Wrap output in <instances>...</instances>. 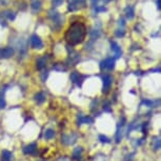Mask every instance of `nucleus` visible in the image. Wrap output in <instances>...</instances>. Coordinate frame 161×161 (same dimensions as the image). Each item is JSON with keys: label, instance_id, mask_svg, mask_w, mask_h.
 Here are the masks:
<instances>
[{"label": "nucleus", "instance_id": "7ed1b4c3", "mask_svg": "<svg viewBox=\"0 0 161 161\" xmlns=\"http://www.w3.org/2000/svg\"><path fill=\"white\" fill-rule=\"evenodd\" d=\"M102 69H113L115 68V59L114 58H106L100 64Z\"/></svg>", "mask_w": 161, "mask_h": 161}, {"label": "nucleus", "instance_id": "0eeeda50", "mask_svg": "<svg viewBox=\"0 0 161 161\" xmlns=\"http://www.w3.org/2000/svg\"><path fill=\"white\" fill-rule=\"evenodd\" d=\"M48 17L51 18V20L54 23H60L61 21V16L59 15V13H57L56 11H50L48 12Z\"/></svg>", "mask_w": 161, "mask_h": 161}, {"label": "nucleus", "instance_id": "423d86ee", "mask_svg": "<svg viewBox=\"0 0 161 161\" xmlns=\"http://www.w3.org/2000/svg\"><path fill=\"white\" fill-rule=\"evenodd\" d=\"M102 79H103V89H104L105 92H108V89L112 86V83H113V78L110 75H104Z\"/></svg>", "mask_w": 161, "mask_h": 161}, {"label": "nucleus", "instance_id": "39448f33", "mask_svg": "<svg viewBox=\"0 0 161 161\" xmlns=\"http://www.w3.org/2000/svg\"><path fill=\"white\" fill-rule=\"evenodd\" d=\"M14 55V50L12 47H5L0 50V58H10Z\"/></svg>", "mask_w": 161, "mask_h": 161}, {"label": "nucleus", "instance_id": "b1692460", "mask_svg": "<svg viewBox=\"0 0 161 161\" xmlns=\"http://www.w3.org/2000/svg\"><path fill=\"white\" fill-rule=\"evenodd\" d=\"M97 2H98V0H92V3H93V4L97 3Z\"/></svg>", "mask_w": 161, "mask_h": 161}, {"label": "nucleus", "instance_id": "dca6fc26", "mask_svg": "<svg viewBox=\"0 0 161 161\" xmlns=\"http://www.w3.org/2000/svg\"><path fill=\"white\" fill-rule=\"evenodd\" d=\"M36 100H37L39 103L43 102L44 100H45V95H44L43 93H38L37 95H36Z\"/></svg>", "mask_w": 161, "mask_h": 161}, {"label": "nucleus", "instance_id": "6e6552de", "mask_svg": "<svg viewBox=\"0 0 161 161\" xmlns=\"http://www.w3.org/2000/svg\"><path fill=\"white\" fill-rule=\"evenodd\" d=\"M111 47H112V51H114L115 55H116V58H118V57L121 56V47L118 45L116 42H111Z\"/></svg>", "mask_w": 161, "mask_h": 161}, {"label": "nucleus", "instance_id": "9b49d317", "mask_svg": "<svg viewBox=\"0 0 161 161\" xmlns=\"http://www.w3.org/2000/svg\"><path fill=\"white\" fill-rule=\"evenodd\" d=\"M45 63H47V57H41L37 60V69H42L45 66Z\"/></svg>", "mask_w": 161, "mask_h": 161}, {"label": "nucleus", "instance_id": "a878e982", "mask_svg": "<svg viewBox=\"0 0 161 161\" xmlns=\"http://www.w3.org/2000/svg\"><path fill=\"white\" fill-rule=\"evenodd\" d=\"M60 161H69V160H66V159H63V160H60Z\"/></svg>", "mask_w": 161, "mask_h": 161}, {"label": "nucleus", "instance_id": "a211bd4d", "mask_svg": "<svg viewBox=\"0 0 161 161\" xmlns=\"http://www.w3.org/2000/svg\"><path fill=\"white\" fill-rule=\"evenodd\" d=\"M63 2V0H53V5H55V7H58Z\"/></svg>", "mask_w": 161, "mask_h": 161}, {"label": "nucleus", "instance_id": "f3484780", "mask_svg": "<svg viewBox=\"0 0 161 161\" xmlns=\"http://www.w3.org/2000/svg\"><path fill=\"white\" fill-rule=\"evenodd\" d=\"M7 16H8V18L10 20H14L15 19V14L13 13V12H8Z\"/></svg>", "mask_w": 161, "mask_h": 161}, {"label": "nucleus", "instance_id": "4be33fe9", "mask_svg": "<svg viewBox=\"0 0 161 161\" xmlns=\"http://www.w3.org/2000/svg\"><path fill=\"white\" fill-rule=\"evenodd\" d=\"M95 11H96V12H105V11H106V8H99V7H97V8H95Z\"/></svg>", "mask_w": 161, "mask_h": 161}, {"label": "nucleus", "instance_id": "f257e3e1", "mask_svg": "<svg viewBox=\"0 0 161 161\" xmlns=\"http://www.w3.org/2000/svg\"><path fill=\"white\" fill-rule=\"evenodd\" d=\"M86 35V28L83 23L74 22L68 29L65 33V39L71 45H77L82 43Z\"/></svg>", "mask_w": 161, "mask_h": 161}, {"label": "nucleus", "instance_id": "9d476101", "mask_svg": "<svg viewBox=\"0 0 161 161\" xmlns=\"http://www.w3.org/2000/svg\"><path fill=\"white\" fill-rule=\"evenodd\" d=\"M71 80L73 81V82L75 83H81V81H82V79H81V75L79 74V73L77 72H73L71 74Z\"/></svg>", "mask_w": 161, "mask_h": 161}, {"label": "nucleus", "instance_id": "1a4fd4ad", "mask_svg": "<svg viewBox=\"0 0 161 161\" xmlns=\"http://www.w3.org/2000/svg\"><path fill=\"white\" fill-rule=\"evenodd\" d=\"M31 8L33 12H38L41 8V1L40 0H32L31 1Z\"/></svg>", "mask_w": 161, "mask_h": 161}, {"label": "nucleus", "instance_id": "f03ea898", "mask_svg": "<svg viewBox=\"0 0 161 161\" xmlns=\"http://www.w3.org/2000/svg\"><path fill=\"white\" fill-rule=\"evenodd\" d=\"M86 7V0H69V11L76 12Z\"/></svg>", "mask_w": 161, "mask_h": 161}, {"label": "nucleus", "instance_id": "f8f14e48", "mask_svg": "<svg viewBox=\"0 0 161 161\" xmlns=\"http://www.w3.org/2000/svg\"><path fill=\"white\" fill-rule=\"evenodd\" d=\"M35 147H36L35 144H30V145H28V147H25V148H24L23 151L25 154H33L36 150Z\"/></svg>", "mask_w": 161, "mask_h": 161}, {"label": "nucleus", "instance_id": "aec40b11", "mask_svg": "<svg viewBox=\"0 0 161 161\" xmlns=\"http://www.w3.org/2000/svg\"><path fill=\"white\" fill-rule=\"evenodd\" d=\"M116 36H118V37L124 36V31L123 30H118V32H116Z\"/></svg>", "mask_w": 161, "mask_h": 161}, {"label": "nucleus", "instance_id": "2eb2a0df", "mask_svg": "<svg viewBox=\"0 0 161 161\" xmlns=\"http://www.w3.org/2000/svg\"><path fill=\"white\" fill-rule=\"evenodd\" d=\"M54 136H55V132H54L53 130H47V132H45V134H44V137H45V139H52V138H54Z\"/></svg>", "mask_w": 161, "mask_h": 161}, {"label": "nucleus", "instance_id": "5701e85b", "mask_svg": "<svg viewBox=\"0 0 161 161\" xmlns=\"http://www.w3.org/2000/svg\"><path fill=\"white\" fill-rule=\"evenodd\" d=\"M157 8H161V5H160V0H157Z\"/></svg>", "mask_w": 161, "mask_h": 161}, {"label": "nucleus", "instance_id": "393cba45", "mask_svg": "<svg viewBox=\"0 0 161 161\" xmlns=\"http://www.w3.org/2000/svg\"><path fill=\"white\" fill-rule=\"evenodd\" d=\"M108 1H111V0H103V2H105V3H106V2H108Z\"/></svg>", "mask_w": 161, "mask_h": 161}, {"label": "nucleus", "instance_id": "412c9836", "mask_svg": "<svg viewBox=\"0 0 161 161\" xmlns=\"http://www.w3.org/2000/svg\"><path fill=\"white\" fill-rule=\"evenodd\" d=\"M99 138L101 139V141H102V142H105V143H108V142H110V140H108V137H105V136H100Z\"/></svg>", "mask_w": 161, "mask_h": 161}, {"label": "nucleus", "instance_id": "ddd939ff", "mask_svg": "<svg viewBox=\"0 0 161 161\" xmlns=\"http://www.w3.org/2000/svg\"><path fill=\"white\" fill-rule=\"evenodd\" d=\"M125 14H126V17L129 18V19H133L134 18V8L127 7L125 8Z\"/></svg>", "mask_w": 161, "mask_h": 161}, {"label": "nucleus", "instance_id": "4468645a", "mask_svg": "<svg viewBox=\"0 0 161 161\" xmlns=\"http://www.w3.org/2000/svg\"><path fill=\"white\" fill-rule=\"evenodd\" d=\"M79 122L81 123H92L93 122V119L89 116H82L80 117V119H79Z\"/></svg>", "mask_w": 161, "mask_h": 161}, {"label": "nucleus", "instance_id": "20e7f679", "mask_svg": "<svg viewBox=\"0 0 161 161\" xmlns=\"http://www.w3.org/2000/svg\"><path fill=\"white\" fill-rule=\"evenodd\" d=\"M31 44L34 48H39V50L43 47V42L37 35H33L31 37Z\"/></svg>", "mask_w": 161, "mask_h": 161}, {"label": "nucleus", "instance_id": "6ab92c4d", "mask_svg": "<svg viewBox=\"0 0 161 161\" xmlns=\"http://www.w3.org/2000/svg\"><path fill=\"white\" fill-rule=\"evenodd\" d=\"M5 106V101L2 97H0V108H3Z\"/></svg>", "mask_w": 161, "mask_h": 161}]
</instances>
